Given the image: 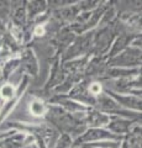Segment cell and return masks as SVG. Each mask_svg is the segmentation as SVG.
<instances>
[{
	"label": "cell",
	"instance_id": "obj_1",
	"mask_svg": "<svg viewBox=\"0 0 142 148\" xmlns=\"http://www.w3.org/2000/svg\"><path fill=\"white\" fill-rule=\"evenodd\" d=\"M84 112L69 114L57 105L48 104V111L43 121L51 125L58 133H66L69 135L73 140H75L86 130V126L83 122Z\"/></svg>",
	"mask_w": 142,
	"mask_h": 148
},
{
	"label": "cell",
	"instance_id": "obj_2",
	"mask_svg": "<svg viewBox=\"0 0 142 148\" xmlns=\"http://www.w3.org/2000/svg\"><path fill=\"white\" fill-rule=\"evenodd\" d=\"M8 130L25 132L35 138L37 148H52L59 133L47 122H25V121H5Z\"/></svg>",
	"mask_w": 142,
	"mask_h": 148
},
{
	"label": "cell",
	"instance_id": "obj_3",
	"mask_svg": "<svg viewBox=\"0 0 142 148\" xmlns=\"http://www.w3.org/2000/svg\"><path fill=\"white\" fill-rule=\"evenodd\" d=\"M48 62H49V71L47 79H46L42 89H40V92L37 94L46 100H48V98L52 95L53 89L61 84L63 79L66 78V72L63 69V63L61 61V57L51 56Z\"/></svg>",
	"mask_w": 142,
	"mask_h": 148
},
{
	"label": "cell",
	"instance_id": "obj_4",
	"mask_svg": "<svg viewBox=\"0 0 142 148\" xmlns=\"http://www.w3.org/2000/svg\"><path fill=\"white\" fill-rule=\"evenodd\" d=\"M93 35H94V30L90 32H86V34H83V35L75 36L74 41L66 49V52L61 56L62 63L83 57V56H90L91 43H93Z\"/></svg>",
	"mask_w": 142,
	"mask_h": 148
},
{
	"label": "cell",
	"instance_id": "obj_5",
	"mask_svg": "<svg viewBox=\"0 0 142 148\" xmlns=\"http://www.w3.org/2000/svg\"><path fill=\"white\" fill-rule=\"evenodd\" d=\"M122 137L114 135L106 128H86L82 135L78 136L75 140H73L72 148H79L82 146L90 145V143H97V142H121Z\"/></svg>",
	"mask_w": 142,
	"mask_h": 148
},
{
	"label": "cell",
	"instance_id": "obj_6",
	"mask_svg": "<svg viewBox=\"0 0 142 148\" xmlns=\"http://www.w3.org/2000/svg\"><path fill=\"white\" fill-rule=\"evenodd\" d=\"M94 108L104 114L110 115V116H121V117H126V119H131V120L141 119V114L122 109L115 100L113 98H110L105 92L100 94L97 98V103H95Z\"/></svg>",
	"mask_w": 142,
	"mask_h": 148
},
{
	"label": "cell",
	"instance_id": "obj_7",
	"mask_svg": "<svg viewBox=\"0 0 142 148\" xmlns=\"http://www.w3.org/2000/svg\"><path fill=\"white\" fill-rule=\"evenodd\" d=\"M31 78L26 74H22V77L20 78L19 80V85H17V91H16V95L14 96L11 100L4 103L1 106H0V127L1 125H4V122L8 121V117L11 115V112L17 108V105L20 104L21 99L24 98V95L29 90V86L31 84Z\"/></svg>",
	"mask_w": 142,
	"mask_h": 148
},
{
	"label": "cell",
	"instance_id": "obj_8",
	"mask_svg": "<svg viewBox=\"0 0 142 148\" xmlns=\"http://www.w3.org/2000/svg\"><path fill=\"white\" fill-rule=\"evenodd\" d=\"M141 53L142 49L129 46L121 53L108 59L106 66L115 68H139L141 67Z\"/></svg>",
	"mask_w": 142,
	"mask_h": 148
},
{
	"label": "cell",
	"instance_id": "obj_9",
	"mask_svg": "<svg viewBox=\"0 0 142 148\" xmlns=\"http://www.w3.org/2000/svg\"><path fill=\"white\" fill-rule=\"evenodd\" d=\"M34 143L35 138L25 132H20L16 130L0 132V148H24Z\"/></svg>",
	"mask_w": 142,
	"mask_h": 148
},
{
	"label": "cell",
	"instance_id": "obj_10",
	"mask_svg": "<svg viewBox=\"0 0 142 148\" xmlns=\"http://www.w3.org/2000/svg\"><path fill=\"white\" fill-rule=\"evenodd\" d=\"M109 90L119 92V94H131L141 98V75L135 78H125V79L110 80L103 83Z\"/></svg>",
	"mask_w": 142,
	"mask_h": 148
},
{
	"label": "cell",
	"instance_id": "obj_11",
	"mask_svg": "<svg viewBox=\"0 0 142 148\" xmlns=\"http://www.w3.org/2000/svg\"><path fill=\"white\" fill-rule=\"evenodd\" d=\"M19 57H20V69L22 71V74L29 75L31 79L38 77L40 61L35 49L31 46L22 47L19 53Z\"/></svg>",
	"mask_w": 142,
	"mask_h": 148
},
{
	"label": "cell",
	"instance_id": "obj_12",
	"mask_svg": "<svg viewBox=\"0 0 142 148\" xmlns=\"http://www.w3.org/2000/svg\"><path fill=\"white\" fill-rule=\"evenodd\" d=\"M75 34L69 30V27H62L59 31H57L51 38L48 40V46L52 49V54L51 56H61L66 52V49L69 47L71 43L74 41L75 38Z\"/></svg>",
	"mask_w": 142,
	"mask_h": 148
},
{
	"label": "cell",
	"instance_id": "obj_13",
	"mask_svg": "<svg viewBox=\"0 0 142 148\" xmlns=\"http://www.w3.org/2000/svg\"><path fill=\"white\" fill-rule=\"evenodd\" d=\"M89 82L90 80H88V79H82L79 83H77V84L72 88L66 96L77 101V103L86 106V108H94L95 103H97V99H95L94 96H91L88 90Z\"/></svg>",
	"mask_w": 142,
	"mask_h": 148
},
{
	"label": "cell",
	"instance_id": "obj_14",
	"mask_svg": "<svg viewBox=\"0 0 142 148\" xmlns=\"http://www.w3.org/2000/svg\"><path fill=\"white\" fill-rule=\"evenodd\" d=\"M117 20L125 29V31L131 34L141 35V10L134 9H125V10H117Z\"/></svg>",
	"mask_w": 142,
	"mask_h": 148
},
{
	"label": "cell",
	"instance_id": "obj_15",
	"mask_svg": "<svg viewBox=\"0 0 142 148\" xmlns=\"http://www.w3.org/2000/svg\"><path fill=\"white\" fill-rule=\"evenodd\" d=\"M104 92L108 94L110 98H113L122 109L141 114L142 100H141L140 96H135V95H131V94H119V92L109 90L108 88H105V86H104Z\"/></svg>",
	"mask_w": 142,
	"mask_h": 148
},
{
	"label": "cell",
	"instance_id": "obj_16",
	"mask_svg": "<svg viewBox=\"0 0 142 148\" xmlns=\"http://www.w3.org/2000/svg\"><path fill=\"white\" fill-rule=\"evenodd\" d=\"M106 58L105 57H95L90 56L88 64L84 69V79L88 80H99L103 78L106 71Z\"/></svg>",
	"mask_w": 142,
	"mask_h": 148
},
{
	"label": "cell",
	"instance_id": "obj_17",
	"mask_svg": "<svg viewBox=\"0 0 142 148\" xmlns=\"http://www.w3.org/2000/svg\"><path fill=\"white\" fill-rule=\"evenodd\" d=\"M110 121V115H106L95 108H88L83 115V122L86 128H105Z\"/></svg>",
	"mask_w": 142,
	"mask_h": 148
},
{
	"label": "cell",
	"instance_id": "obj_18",
	"mask_svg": "<svg viewBox=\"0 0 142 148\" xmlns=\"http://www.w3.org/2000/svg\"><path fill=\"white\" fill-rule=\"evenodd\" d=\"M47 101H48V104L57 105L69 114H79V112H84V111L88 110L86 106L69 99L66 95H51Z\"/></svg>",
	"mask_w": 142,
	"mask_h": 148
},
{
	"label": "cell",
	"instance_id": "obj_19",
	"mask_svg": "<svg viewBox=\"0 0 142 148\" xmlns=\"http://www.w3.org/2000/svg\"><path fill=\"white\" fill-rule=\"evenodd\" d=\"M27 110H29V114L32 117L41 119L43 121L46 114H47V111H48V101L43 99L42 96L37 95L36 92H32V94L29 95Z\"/></svg>",
	"mask_w": 142,
	"mask_h": 148
},
{
	"label": "cell",
	"instance_id": "obj_20",
	"mask_svg": "<svg viewBox=\"0 0 142 148\" xmlns=\"http://www.w3.org/2000/svg\"><path fill=\"white\" fill-rule=\"evenodd\" d=\"M137 36H140V35L139 34H131V32H127V31L120 32V34L115 37V40H114V42L109 49L106 57H105L106 61L110 58H113V57H115V56H117L119 53H121L123 49H126L131 45L132 40Z\"/></svg>",
	"mask_w": 142,
	"mask_h": 148
},
{
	"label": "cell",
	"instance_id": "obj_21",
	"mask_svg": "<svg viewBox=\"0 0 142 148\" xmlns=\"http://www.w3.org/2000/svg\"><path fill=\"white\" fill-rule=\"evenodd\" d=\"M139 120H141V119L131 120V119H126V117H121V116H110V121L105 128L111 133H114V135L123 137L132 128L135 122L139 121Z\"/></svg>",
	"mask_w": 142,
	"mask_h": 148
},
{
	"label": "cell",
	"instance_id": "obj_22",
	"mask_svg": "<svg viewBox=\"0 0 142 148\" xmlns=\"http://www.w3.org/2000/svg\"><path fill=\"white\" fill-rule=\"evenodd\" d=\"M142 126H141V120L136 121L132 128L125 136L122 137L120 142V148H141L142 142Z\"/></svg>",
	"mask_w": 142,
	"mask_h": 148
},
{
	"label": "cell",
	"instance_id": "obj_23",
	"mask_svg": "<svg viewBox=\"0 0 142 148\" xmlns=\"http://www.w3.org/2000/svg\"><path fill=\"white\" fill-rule=\"evenodd\" d=\"M11 24L26 27L27 26V11H26V0H19V1H12L11 11L9 20Z\"/></svg>",
	"mask_w": 142,
	"mask_h": 148
},
{
	"label": "cell",
	"instance_id": "obj_24",
	"mask_svg": "<svg viewBox=\"0 0 142 148\" xmlns=\"http://www.w3.org/2000/svg\"><path fill=\"white\" fill-rule=\"evenodd\" d=\"M17 69H20V57L19 54L11 56L5 59L0 66V83L9 82L10 78Z\"/></svg>",
	"mask_w": 142,
	"mask_h": 148
},
{
	"label": "cell",
	"instance_id": "obj_25",
	"mask_svg": "<svg viewBox=\"0 0 142 148\" xmlns=\"http://www.w3.org/2000/svg\"><path fill=\"white\" fill-rule=\"evenodd\" d=\"M48 10V5L46 0H31L26 1V11H27V24L34 21L36 17L41 16Z\"/></svg>",
	"mask_w": 142,
	"mask_h": 148
},
{
	"label": "cell",
	"instance_id": "obj_26",
	"mask_svg": "<svg viewBox=\"0 0 142 148\" xmlns=\"http://www.w3.org/2000/svg\"><path fill=\"white\" fill-rule=\"evenodd\" d=\"M17 85H19V83L14 84L10 80L5 83H0V103H1V105L6 101L11 100L16 95Z\"/></svg>",
	"mask_w": 142,
	"mask_h": 148
},
{
	"label": "cell",
	"instance_id": "obj_27",
	"mask_svg": "<svg viewBox=\"0 0 142 148\" xmlns=\"http://www.w3.org/2000/svg\"><path fill=\"white\" fill-rule=\"evenodd\" d=\"M72 146L73 138L69 135H66V133H59L52 148H72Z\"/></svg>",
	"mask_w": 142,
	"mask_h": 148
},
{
	"label": "cell",
	"instance_id": "obj_28",
	"mask_svg": "<svg viewBox=\"0 0 142 148\" xmlns=\"http://www.w3.org/2000/svg\"><path fill=\"white\" fill-rule=\"evenodd\" d=\"M88 90L90 92V95L97 99L100 94L104 92V84L99 80H90L88 84Z\"/></svg>",
	"mask_w": 142,
	"mask_h": 148
},
{
	"label": "cell",
	"instance_id": "obj_29",
	"mask_svg": "<svg viewBox=\"0 0 142 148\" xmlns=\"http://www.w3.org/2000/svg\"><path fill=\"white\" fill-rule=\"evenodd\" d=\"M11 4L12 1H5V0L0 1V21L8 22L11 11Z\"/></svg>",
	"mask_w": 142,
	"mask_h": 148
},
{
	"label": "cell",
	"instance_id": "obj_30",
	"mask_svg": "<svg viewBox=\"0 0 142 148\" xmlns=\"http://www.w3.org/2000/svg\"><path fill=\"white\" fill-rule=\"evenodd\" d=\"M120 147V142H110V141H104V142H97V143H90V145L82 146L79 148H119Z\"/></svg>",
	"mask_w": 142,
	"mask_h": 148
},
{
	"label": "cell",
	"instance_id": "obj_31",
	"mask_svg": "<svg viewBox=\"0 0 142 148\" xmlns=\"http://www.w3.org/2000/svg\"><path fill=\"white\" fill-rule=\"evenodd\" d=\"M6 32V22L0 21V36L4 35Z\"/></svg>",
	"mask_w": 142,
	"mask_h": 148
},
{
	"label": "cell",
	"instance_id": "obj_32",
	"mask_svg": "<svg viewBox=\"0 0 142 148\" xmlns=\"http://www.w3.org/2000/svg\"><path fill=\"white\" fill-rule=\"evenodd\" d=\"M119 148H120V147H119Z\"/></svg>",
	"mask_w": 142,
	"mask_h": 148
}]
</instances>
